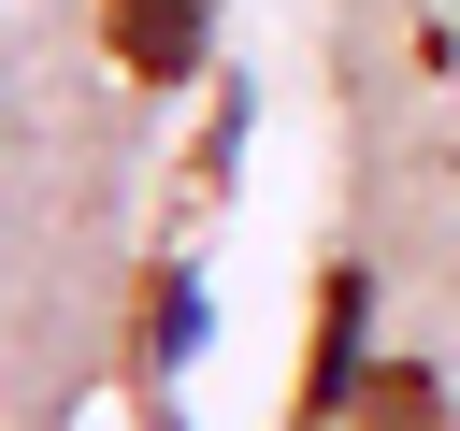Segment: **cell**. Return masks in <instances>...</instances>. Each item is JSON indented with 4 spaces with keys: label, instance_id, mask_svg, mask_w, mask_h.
Wrapping results in <instances>:
<instances>
[{
    "label": "cell",
    "instance_id": "obj_1",
    "mask_svg": "<svg viewBox=\"0 0 460 431\" xmlns=\"http://www.w3.org/2000/svg\"><path fill=\"white\" fill-rule=\"evenodd\" d=\"M101 43H115V72L187 86V72H201V43H216V0H101Z\"/></svg>",
    "mask_w": 460,
    "mask_h": 431
},
{
    "label": "cell",
    "instance_id": "obj_2",
    "mask_svg": "<svg viewBox=\"0 0 460 431\" xmlns=\"http://www.w3.org/2000/svg\"><path fill=\"white\" fill-rule=\"evenodd\" d=\"M359 302H374V273L345 259V273L316 287V374H302V417H345V402H359V374H374V359H359Z\"/></svg>",
    "mask_w": 460,
    "mask_h": 431
},
{
    "label": "cell",
    "instance_id": "obj_3",
    "mask_svg": "<svg viewBox=\"0 0 460 431\" xmlns=\"http://www.w3.org/2000/svg\"><path fill=\"white\" fill-rule=\"evenodd\" d=\"M345 417H359V431H446V374H431V359H374Z\"/></svg>",
    "mask_w": 460,
    "mask_h": 431
}]
</instances>
